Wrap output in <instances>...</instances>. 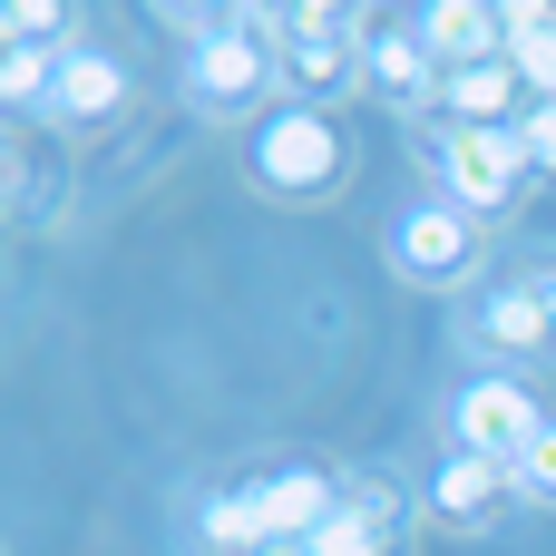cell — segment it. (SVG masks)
Listing matches in <instances>:
<instances>
[{"label":"cell","instance_id":"6da1fadb","mask_svg":"<svg viewBox=\"0 0 556 556\" xmlns=\"http://www.w3.org/2000/svg\"><path fill=\"white\" fill-rule=\"evenodd\" d=\"M420 156H430V176H440V205H459L469 225H479V215H508L518 186L538 176L528 147H518V127H450V117H420Z\"/></svg>","mask_w":556,"mask_h":556},{"label":"cell","instance_id":"7a4b0ae2","mask_svg":"<svg viewBox=\"0 0 556 556\" xmlns=\"http://www.w3.org/2000/svg\"><path fill=\"white\" fill-rule=\"evenodd\" d=\"M274 39H264V10H235V20H205L186 39V98L215 108V117H244L264 88H274Z\"/></svg>","mask_w":556,"mask_h":556},{"label":"cell","instance_id":"3957f363","mask_svg":"<svg viewBox=\"0 0 556 556\" xmlns=\"http://www.w3.org/2000/svg\"><path fill=\"white\" fill-rule=\"evenodd\" d=\"M264 39H274V68H283L293 108L342 98L352 68H362V20L352 10H264Z\"/></svg>","mask_w":556,"mask_h":556},{"label":"cell","instance_id":"277c9868","mask_svg":"<svg viewBox=\"0 0 556 556\" xmlns=\"http://www.w3.org/2000/svg\"><path fill=\"white\" fill-rule=\"evenodd\" d=\"M244 166H254L264 195H332L342 186V127H332V108H274V117H254Z\"/></svg>","mask_w":556,"mask_h":556},{"label":"cell","instance_id":"5b68a950","mask_svg":"<svg viewBox=\"0 0 556 556\" xmlns=\"http://www.w3.org/2000/svg\"><path fill=\"white\" fill-rule=\"evenodd\" d=\"M547 430V410H538V391L528 381H508V371H479V381H459V401H450V450H479V459H528V440Z\"/></svg>","mask_w":556,"mask_h":556},{"label":"cell","instance_id":"8992f818","mask_svg":"<svg viewBox=\"0 0 556 556\" xmlns=\"http://www.w3.org/2000/svg\"><path fill=\"white\" fill-rule=\"evenodd\" d=\"M391 264L410 274V283H430V293H450V283H469L479 274V225L459 215V205H410L401 225H391Z\"/></svg>","mask_w":556,"mask_h":556},{"label":"cell","instance_id":"52a82bcc","mask_svg":"<svg viewBox=\"0 0 556 556\" xmlns=\"http://www.w3.org/2000/svg\"><path fill=\"white\" fill-rule=\"evenodd\" d=\"M430 508H440L450 528H498V518L518 508V469H508V459H479V450H450V459L430 469Z\"/></svg>","mask_w":556,"mask_h":556},{"label":"cell","instance_id":"ba28073f","mask_svg":"<svg viewBox=\"0 0 556 556\" xmlns=\"http://www.w3.org/2000/svg\"><path fill=\"white\" fill-rule=\"evenodd\" d=\"M410 29L440 59V78L479 68V59H508V10H489V0H430V10H410Z\"/></svg>","mask_w":556,"mask_h":556},{"label":"cell","instance_id":"9c48e42d","mask_svg":"<svg viewBox=\"0 0 556 556\" xmlns=\"http://www.w3.org/2000/svg\"><path fill=\"white\" fill-rule=\"evenodd\" d=\"M401 489L391 479H362V489H342V508L313 528V556H391L401 547Z\"/></svg>","mask_w":556,"mask_h":556},{"label":"cell","instance_id":"30bf717a","mask_svg":"<svg viewBox=\"0 0 556 556\" xmlns=\"http://www.w3.org/2000/svg\"><path fill=\"white\" fill-rule=\"evenodd\" d=\"M538 98H528V78L508 68V59H479V68H450L440 78V117L450 127H518Z\"/></svg>","mask_w":556,"mask_h":556},{"label":"cell","instance_id":"8fae6325","mask_svg":"<svg viewBox=\"0 0 556 556\" xmlns=\"http://www.w3.org/2000/svg\"><path fill=\"white\" fill-rule=\"evenodd\" d=\"M254 508H264V547H313V528L342 508V489L323 469H274V479H254Z\"/></svg>","mask_w":556,"mask_h":556},{"label":"cell","instance_id":"7c38bea8","mask_svg":"<svg viewBox=\"0 0 556 556\" xmlns=\"http://www.w3.org/2000/svg\"><path fill=\"white\" fill-rule=\"evenodd\" d=\"M117 98H127V68H117L108 49H68L59 78H49V108H39V117H59V127H98V117H117Z\"/></svg>","mask_w":556,"mask_h":556},{"label":"cell","instance_id":"4fadbf2b","mask_svg":"<svg viewBox=\"0 0 556 556\" xmlns=\"http://www.w3.org/2000/svg\"><path fill=\"white\" fill-rule=\"evenodd\" d=\"M362 68H371L401 108H440V59L420 49V29H381V20H362Z\"/></svg>","mask_w":556,"mask_h":556},{"label":"cell","instance_id":"5bb4252c","mask_svg":"<svg viewBox=\"0 0 556 556\" xmlns=\"http://www.w3.org/2000/svg\"><path fill=\"white\" fill-rule=\"evenodd\" d=\"M469 332H479L489 352H556V332H547V293H538V274H518V283L479 293Z\"/></svg>","mask_w":556,"mask_h":556},{"label":"cell","instance_id":"9a60e30c","mask_svg":"<svg viewBox=\"0 0 556 556\" xmlns=\"http://www.w3.org/2000/svg\"><path fill=\"white\" fill-rule=\"evenodd\" d=\"M508 68L528 78V98H556V10H538V0L508 10Z\"/></svg>","mask_w":556,"mask_h":556},{"label":"cell","instance_id":"2e32d148","mask_svg":"<svg viewBox=\"0 0 556 556\" xmlns=\"http://www.w3.org/2000/svg\"><path fill=\"white\" fill-rule=\"evenodd\" d=\"M195 538L215 556H264V508H254V489H215V498L195 508Z\"/></svg>","mask_w":556,"mask_h":556},{"label":"cell","instance_id":"e0dca14e","mask_svg":"<svg viewBox=\"0 0 556 556\" xmlns=\"http://www.w3.org/2000/svg\"><path fill=\"white\" fill-rule=\"evenodd\" d=\"M59 59H68V49H39V39H10V59H0V88H10L20 108H49V78H59Z\"/></svg>","mask_w":556,"mask_h":556},{"label":"cell","instance_id":"ac0fdd59","mask_svg":"<svg viewBox=\"0 0 556 556\" xmlns=\"http://www.w3.org/2000/svg\"><path fill=\"white\" fill-rule=\"evenodd\" d=\"M0 29H10V39H39V49H68V39H59V29H68V10H59V0H10V10H0Z\"/></svg>","mask_w":556,"mask_h":556},{"label":"cell","instance_id":"d6986e66","mask_svg":"<svg viewBox=\"0 0 556 556\" xmlns=\"http://www.w3.org/2000/svg\"><path fill=\"white\" fill-rule=\"evenodd\" d=\"M518 498L528 508H556V420L528 440V459H518Z\"/></svg>","mask_w":556,"mask_h":556},{"label":"cell","instance_id":"ffe728a7","mask_svg":"<svg viewBox=\"0 0 556 556\" xmlns=\"http://www.w3.org/2000/svg\"><path fill=\"white\" fill-rule=\"evenodd\" d=\"M518 147H528V166H538V176H556V98H538V108L518 117Z\"/></svg>","mask_w":556,"mask_h":556},{"label":"cell","instance_id":"44dd1931","mask_svg":"<svg viewBox=\"0 0 556 556\" xmlns=\"http://www.w3.org/2000/svg\"><path fill=\"white\" fill-rule=\"evenodd\" d=\"M538 293H547V332H556V264H547V274H538Z\"/></svg>","mask_w":556,"mask_h":556},{"label":"cell","instance_id":"7402d4cb","mask_svg":"<svg viewBox=\"0 0 556 556\" xmlns=\"http://www.w3.org/2000/svg\"><path fill=\"white\" fill-rule=\"evenodd\" d=\"M264 556H313V547H264Z\"/></svg>","mask_w":556,"mask_h":556}]
</instances>
